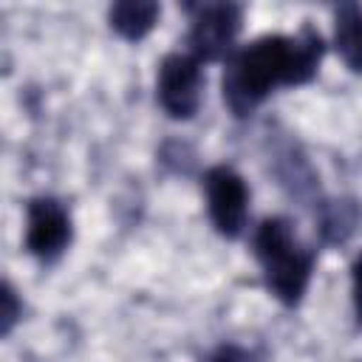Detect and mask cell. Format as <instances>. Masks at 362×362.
<instances>
[{
  "instance_id": "cell-1",
  "label": "cell",
  "mask_w": 362,
  "mask_h": 362,
  "mask_svg": "<svg viewBox=\"0 0 362 362\" xmlns=\"http://www.w3.org/2000/svg\"><path fill=\"white\" fill-rule=\"evenodd\" d=\"M320 57L322 40L314 28H303L294 37H260L232 54L223 74V99L238 116H246L274 88L308 82L320 65Z\"/></svg>"
},
{
  "instance_id": "cell-2",
  "label": "cell",
  "mask_w": 362,
  "mask_h": 362,
  "mask_svg": "<svg viewBox=\"0 0 362 362\" xmlns=\"http://www.w3.org/2000/svg\"><path fill=\"white\" fill-rule=\"evenodd\" d=\"M255 255L274 297L286 305H297L308 288L314 255L297 240L288 221L266 218L255 232Z\"/></svg>"
},
{
  "instance_id": "cell-3",
  "label": "cell",
  "mask_w": 362,
  "mask_h": 362,
  "mask_svg": "<svg viewBox=\"0 0 362 362\" xmlns=\"http://www.w3.org/2000/svg\"><path fill=\"white\" fill-rule=\"evenodd\" d=\"M240 28V8L235 3H206L198 6L189 25V54L201 62L221 59Z\"/></svg>"
},
{
  "instance_id": "cell-4",
  "label": "cell",
  "mask_w": 362,
  "mask_h": 362,
  "mask_svg": "<svg viewBox=\"0 0 362 362\" xmlns=\"http://www.w3.org/2000/svg\"><path fill=\"white\" fill-rule=\"evenodd\" d=\"M158 102L173 119H189L201 105V62L192 54H170L158 65Z\"/></svg>"
},
{
  "instance_id": "cell-5",
  "label": "cell",
  "mask_w": 362,
  "mask_h": 362,
  "mask_svg": "<svg viewBox=\"0 0 362 362\" xmlns=\"http://www.w3.org/2000/svg\"><path fill=\"white\" fill-rule=\"evenodd\" d=\"M204 187H206V204H209V218H212L215 229L226 238L240 235V229L246 223V204H249L243 178L232 167L221 164L206 173Z\"/></svg>"
},
{
  "instance_id": "cell-6",
  "label": "cell",
  "mask_w": 362,
  "mask_h": 362,
  "mask_svg": "<svg viewBox=\"0 0 362 362\" xmlns=\"http://www.w3.org/2000/svg\"><path fill=\"white\" fill-rule=\"evenodd\" d=\"M71 240V218L54 198H34L28 204L25 246L40 260H54Z\"/></svg>"
},
{
  "instance_id": "cell-7",
  "label": "cell",
  "mask_w": 362,
  "mask_h": 362,
  "mask_svg": "<svg viewBox=\"0 0 362 362\" xmlns=\"http://www.w3.org/2000/svg\"><path fill=\"white\" fill-rule=\"evenodd\" d=\"M334 42L345 65L362 74V6L345 3L334 14Z\"/></svg>"
},
{
  "instance_id": "cell-8",
  "label": "cell",
  "mask_w": 362,
  "mask_h": 362,
  "mask_svg": "<svg viewBox=\"0 0 362 362\" xmlns=\"http://www.w3.org/2000/svg\"><path fill=\"white\" fill-rule=\"evenodd\" d=\"M107 17H110V25L124 40H141L156 25L158 6L150 3V0H124V3L110 6Z\"/></svg>"
},
{
  "instance_id": "cell-9",
  "label": "cell",
  "mask_w": 362,
  "mask_h": 362,
  "mask_svg": "<svg viewBox=\"0 0 362 362\" xmlns=\"http://www.w3.org/2000/svg\"><path fill=\"white\" fill-rule=\"evenodd\" d=\"M356 226V209L348 204V201H339L334 204L325 215H322V232L328 240H342L354 232Z\"/></svg>"
},
{
  "instance_id": "cell-10",
  "label": "cell",
  "mask_w": 362,
  "mask_h": 362,
  "mask_svg": "<svg viewBox=\"0 0 362 362\" xmlns=\"http://www.w3.org/2000/svg\"><path fill=\"white\" fill-rule=\"evenodd\" d=\"M0 303H3V308H0V331H3V334H8V331H11V325H14V320H17V314H20L17 297H14V291H11V286H8V283L3 286Z\"/></svg>"
},
{
  "instance_id": "cell-11",
  "label": "cell",
  "mask_w": 362,
  "mask_h": 362,
  "mask_svg": "<svg viewBox=\"0 0 362 362\" xmlns=\"http://www.w3.org/2000/svg\"><path fill=\"white\" fill-rule=\"evenodd\" d=\"M351 280H354V305H356V314H359V320H362V255L354 260Z\"/></svg>"
},
{
  "instance_id": "cell-12",
  "label": "cell",
  "mask_w": 362,
  "mask_h": 362,
  "mask_svg": "<svg viewBox=\"0 0 362 362\" xmlns=\"http://www.w3.org/2000/svg\"><path fill=\"white\" fill-rule=\"evenodd\" d=\"M209 362H238V359H235V354H232V351H221V354H215Z\"/></svg>"
}]
</instances>
